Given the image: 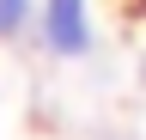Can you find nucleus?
Here are the masks:
<instances>
[{
	"mask_svg": "<svg viewBox=\"0 0 146 140\" xmlns=\"http://www.w3.org/2000/svg\"><path fill=\"white\" fill-rule=\"evenodd\" d=\"M36 43L61 61H79L91 49V6L85 0H43L36 12Z\"/></svg>",
	"mask_w": 146,
	"mask_h": 140,
	"instance_id": "f257e3e1",
	"label": "nucleus"
},
{
	"mask_svg": "<svg viewBox=\"0 0 146 140\" xmlns=\"http://www.w3.org/2000/svg\"><path fill=\"white\" fill-rule=\"evenodd\" d=\"M31 25H36V12H31V0H0V43H12V37H25Z\"/></svg>",
	"mask_w": 146,
	"mask_h": 140,
	"instance_id": "f03ea898",
	"label": "nucleus"
}]
</instances>
